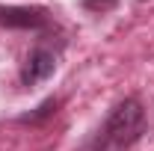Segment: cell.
<instances>
[{"label": "cell", "mask_w": 154, "mask_h": 151, "mask_svg": "<svg viewBox=\"0 0 154 151\" xmlns=\"http://www.w3.org/2000/svg\"><path fill=\"white\" fill-rule=\"evenodd\" d=\"M142 133H145V110L136 98H125L110 110L89 151H128L134 142L142 139Z\"/></svg>", "instance_id": "6da1fadb"}, {"label": "cell", "mask_w": 154, "mask_h": 151, "mask_svg": "<svg viewBox=\"0 0 154 151\" xmlns=\"http://www.w3.org/2000/svg\"><path fill=\"white\" fill-rule=\"evenodd\" d=\"M0 27L12 30H48L51 12L42 6H0Z\"/></svg>", "instance_id": "7a4b0ae2"}, {"label": "cell", "mask_w": 154, "mask_h": 151, "mask_svg": "<svg viewBox=\"0 0 154 151\" xmlns=\"http://www.w3.org/2000/svg\"><path fill=\"white\" fill-rule=\"evenodd\" d=\"M54 71H57V54H54L51 48L38 45V48H33V51L27 54L24 65H21V83H24V86L45 83Z\"/></svg>", "instance_id": "3957f363"}, {"label": "cell", "mask_w": 154, "mask_h": 151, "mask_svg": "<svg viewBox=\"0 0 154 151\" xmlns=\"http://www.w3.org/2000/svg\"><path fill=\"white\" fill-rule=\"evenodd\" d=\"M57 107H59V101H57V98H48V101H45V104L38 107L36 113H30V116H21L18 122H21V125H38L42 119H48V116H54V113H57Z\"/></svg>", "instance_id": "277c9868"}, {"label": "cell", "mask_w": 154, "mask_h": 151, "mask_svg": "<svg viewBox=\"0 0 154 151\" xmlns=\"http://www.w3.org/2000/svg\"><path fill=\"white\" fill-rule=\"evenodd\" d=\"M86 9H95V12H107V9H116L119 0H83Z\"/></svg>", "instance_id": "5b68a950"}, {"label": "cell", "mask_w": 154, "mask_h": 151, "mask_svg": "<svg viewBox=\"0 0 154 151\" xmlns=\"http://www.w3.org/2000/svg\"><path fill=\"white\" fill-rule=\"evenodd\" d=\"M139 3H145V0H139Z\"/></svg>", "instance_id": "8992f818"}]
</instances>
